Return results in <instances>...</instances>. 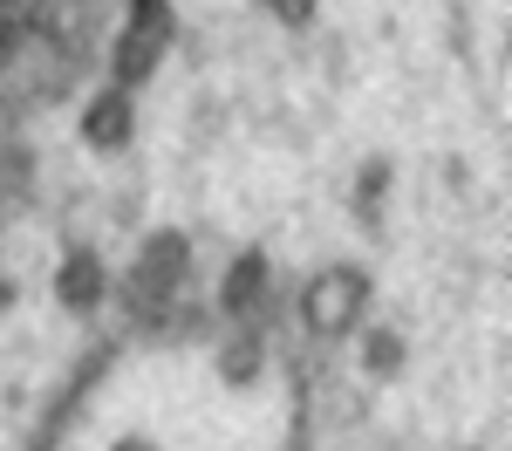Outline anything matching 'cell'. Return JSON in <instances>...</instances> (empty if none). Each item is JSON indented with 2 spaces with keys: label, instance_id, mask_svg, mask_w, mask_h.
Instances as JSON below:
<instances>
[{
  "label": "cell",
  "instance_id": "6da1fadb",
  "mask_svg": "<svg viewBox=\"0 0 512 451\" xmlns=\"http://www.w3.org/2000/svg\"><path fill=\"white\" fill-rule=\"evenodd\" d=\"M355 274H328V281H315V301H308V315H315L321 335H342V328L355 322V308H362V294H355Z\"/></svg>",
  "mask_w": 512,
  "mask_h": 451
}]
</instances>
